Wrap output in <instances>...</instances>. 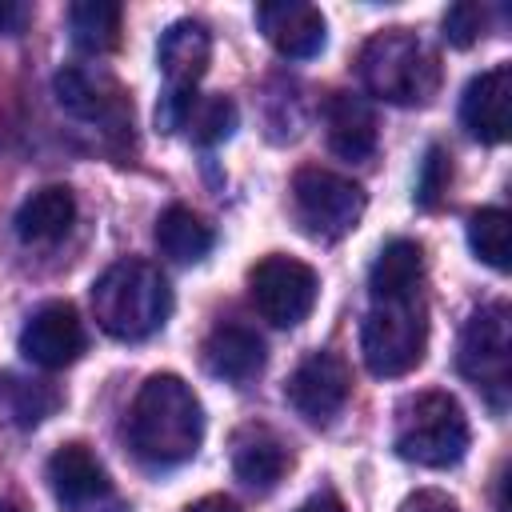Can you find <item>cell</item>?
I'll return each instance as SVG.
<instances>
[{
  "label": "cell",
  "mask_w": 512,
  "mask_h": 512,
  "mask_svg": "<svg viewBox=\"0 0 512 512\" xmlns=\"http://www.w3.org/2000/svg\"><path fill=\"white\" fill-rule=\"evenodd\" d=\"M200 440H204V408L196 392L172 372L148 376L128 408L132 456L152 472H168L192 460Z\"/></svg>",
  "instance_id": "obj_1"
},
{
  "label": "cell",
  "mask_w": 512,
  "mask_h": 512,
  "mask_svg": "<svg viewBox=\"0 0 512 512\" xmlns=\"http://www.w3.org/2000/svg\"><path fill=\"white\" fill-rule=\"evenodd\" d=\"M172 312V288L148 260H120L92 284V316L112 340H148Z\"/></svg>",
  "instance_id": "obj_2"
},
{
  "label": "cell",
  "mask_w": 512,
  "mask_h": 512,
  "mask_svg": "<svg viewBox=\"0 0 512 512\" xmlns=\"http://www.w3.org/2000/svg\"><path fill=\"white\" fill-rule=\"evenodd\" d=\"M360 84L396 108H420L440 88V56L408 28H388L364 40L356 56Z\"/></svg>",
  "instance_id": "obj_3"
},
{
  "label": "cell",
  "mask_w": 512,
  "mask_h": 512,
  "mask_svg": "<svg viewBox=\"0 0 512 512\" xmlns=\"http://www.w3.org/2000/svg\"><path fill=\"white\" fill-rule=\"evenodd\" d=\"M392 448L420 468H452L468 452V416L448 392H416L396 408Z\"/></svg>",
  "instance_id": "obj_4"
},
{
  "label": "cell",
  "mask_w": 512,
  "mask_h": 512,
  "mask_svg": "<svg viewBox=\"0 0 512 512\" xmlns=\"http://www.w3.org/2000/svg\"><path fill=\"white\" fill-rule=\"evenodd\" d=\"M428 348V308L420 296L400 300H372L364 324H360V356L372 376L396 380L408 376Z\"/></svg>",
  "instance_id": "obj_5"
},
{
  "label": "cell",
  "mask_w": 512,
  "mask_h": 512,
  "mask_svg": "<svg viewBox=\"0 0 512 512\" xmlns=\"http://www.w3.org/2000/svg\"><path fill=\"white\" fill-rule=\"evenodd\" d=\"M364 188L340 172H328V168H300L292 176V212H296V224L312 236V240H340L348 236L360 216H364Z\"/></svg>",
  "instance_id": "obj_6"
},
{
  "label": "cell",
  "mask_w": 512,
  "mask_h": 512,
  "mask_svg": "<svg viewBox=\"0 0 512 512\" xmlns=\"http://www.w3.org/2000/svg\"><path fill=\"white\" fill-rule=\"evenodd\" d=\"M456 364L488 396L492 408H504L508 372H512V320H508L504 300H492L468 316V324L460 332Z\"/></svg>",
  "instance_id": "obj_7"
},
{
  "label": "cell",
  "mask_w": 512,
  "mask_h": 512,
  "mask_svg": "<svg viewBox=\"0 0 512 512\" xmlns=\"http://www.w3.org/2000/svg\"><path fill=\"white\" fill-rule=\"evenodd\" d=\"M248 292H252V304L256 312L276 324V328H296L312 304H316V292H320V280L316 272L296 260V256H264L252 272H248Z\"/></svg>",
  "instance_id": "obj_8"
},
{
  "label": "cell",
  "mask_w": 512,
  "mask_h": 512,
  "mask_svg": "<svg viewBox=\"0 0 512 512\" xmlns=\"http://www.w3.org/2000/svg\"><path fill=\"white\" fill-rule=\"evenodd\" d=\"M56 100L68 116L100 124L104 132H124L132 128V100L128 92L116 84V76H108L96 64H68L56 72L52 80Z\"/></svg>",
  "instance_id": "obj_9"
},
{
  "label": "cell",
  "mask_w": 512,
  "mask_h": 512,
  "mask_svg": "<svg viewBox=\"0 0 512 512\" xmlns=\"http://www.w3.org/2000/svg\"><path fill=\"white\" fill-rule=\"evenodd\" d=\"M352 396V368L336 352H312L284 384V400L308 424H332Z\"/></svg>",
  "instance_id": "obj_10"
},
{
  "label": "cell",
  "mask_w": 512,
  "mask_h": 512,
  "mask_svg": "<svg viewBox=\"0 0 512 512\" xmlns=\"http://www.w3.org/2000/svg\"><path fill=\"white\" fill-rule=\"evenodd\" d=\"M84 344H88L84 320H80L76 308L64 304V300L40 304V308L28 316L24 332H20V352H24V360H32V364L44 368V372H56V368L76 364L80 352H84Z\"/></svg>",
  "instance_id": "obj_11"
},
{
  "label": "cell",
  "mask_w": 512,
  "mask_h": 512,
  "mask_svg": "<svg viewBox=\"0 0 512 512\" xmlns=\"http://www.w3.org/2000/svg\"><path fill=\"white\" fill-rule=\"evenodd\" d=\"M48 484L64 512H92L112 500V480L104 464L84 444H64L48 460Z\"/></svg>",
  "instance_id": "obj_12"
},
{
  "label": "cell",
  "mask_w": 512,
  "mask_h": 512,
  "mask_svg": "<svg viewBox=\"0 0 512 512\" xmlns=\"http://www.w3.org/2000/svg\"><path fill=\"white\" fill-rule=\"evenodd\" d=\"M256 28L288 60H308L328 40V24H324L320 8L300 4V0H268V4H260L256 8Z\"/></svg>",
  "instance_id": "obj_13"
},
{
  "label": "cell",
  "mask_w": 512,
  "mask_h": 512,
  "mask_svg": "<svg viewBox=\"0 0 512 512\" xmlns=\"http://www.w3.org/2000/svg\"><path fill=\"white\" fill-rule=\"evenodd\" d=\"M508 108H512V68L496 64L476 80H468L460 96V124L468 128L472 140L500 144L508 140Z\"/></svg>",
  "instance_id": "obj_14"
},
{
  "label": "cell",
  "mask_w": 512,
  "mask_h": 512,
  "mask_svg": "<svg viewBox=\"0 0 512 512\" xmlns=\"http://www.w3.org/2000/svg\"><path fill=\"white\" fill-rule=\"evenodd\" d=\"M208 60H212V36L204 24H196V20L168 24V32L160 36V48H156V64L164 72V92L196 96V84L208 72Z\"/></svg>",
  "instance_id": "obj_15"
},
{
  "label": "cell",
  "mask_w": 512,
  "mask_h": 512,
  "mask_svg": "<svg viewBox=\"0 0 512 512\" xmlns=\"http://www.w3.org/2000/svg\"><path fill=\"white\" fill-rule=\"evenodd\" d=\"M288 468H292V452L268 424L236 428V436H232V472H236L240 484H248L252 492H268L284 480Z\"/></svg>",
  "instance_id": "obj_16"
},
{
  "label": "cell",
  "mask_w": 512,
  "mask_h": 512,
  "mask_svg": "<svg viewBox=\"0 0 512 512\" xmlns=\"http://www.w3.org/2000/svg\"><path fill=\"white\" fill-rule=\"evenodd\" d=\"M200 360L208 376L224 384H248L264 368V340L244 324H216L200 344Z\"/></svg>",
  "instance_id": "obj_17"
},
{
  "label": "cell",
  "mask_w": 512,
  "mask_h": 512,
  "mask_svg": "<svg viewBox=\"0 0 512 512\" xmlns=\"http://www.w3.org/2000/svg\"><path fill=\"white\" fill-rule=\"evenodd\" d=\"M324 128H328V148L344 160H368L376 152V116H372L368 100L356 92L328 96Z\"/></svg>",
  "instance_id": "obj_18"
},
{
  "label": "cell",
  "mask_w": 512,
  "mask_h": 512,
  "mask_svg": "<svg viewBox=\"0 0 512 512\" xmlns=\"http://www.w3.org/2000/svg\"><path fill=\"white\" fill-rule=\"evenodd\" d=\"M72 220H76V196H72V188L44 184V188H36L16 208V220L12 224H16V236L24 244H56V240L68 236Z\"/></svg>",
  "instance_id": "obj_19"
},
{
  "label": "cell",
  "mask_w": 512,
  "mask_h": 512,
  "mask_svg": "<svg viewBox=\"0 0 512 512\" xmlns=\"http://www.w3.org/2000/svg\"><path fill=\"white\" fill-rule=\"evenodd\" d=\"M424 292V248L416 240H392L368 268V296L372 300H400Z\"/></svg>",
  "instance_id": "obj_20"
},
{
  "label": "cell",
  "mask_w": 512,
  "mask_h": 512,
  "mask_svg": "<svg viewBox=\"0 0 512 512\" xmlns=\"http://www.w3.org/2000/svg\"><path fill=\"white\" fill-rule=\"evenodd\" d=\"M212 244H216L212 228H208L192 208L172 204V208L160 212V220H156V248H160L168 260H176V264H196V260H204V256L212 252Z\"/></svg>",
  "instance_id": "obj_21"
},
{
  "label": "cell",
  "mask_w": 512,
  "mask_h": 512,
  "mask_svg": "<svg viewBox=\"0 0 512 512\" xmlns=\"http://www.w3.org/2000/svg\"><path fill=\"white\" fill-rule=\"evenodd\" d=\"M120 24H124V8L116 0H76L68 8L72 44L88 56L112 52L120 44Z\"/></svg>",
  "instance_id": "obj_22"
},
{
  "label": "cell",
  "mask_w": 512,
  "mask_h": 512,
  "mask_svg": "<svg viewBox=\"0 0 512 512\" xmlns=\"http://www.w3.org/2000/svg\"><path fill=\"white\" fill-rule=\"evenodd\" d=\"M0 400H4V412H8V420H12V424L32 428V424H40L44 416H52V412H56L60 392H56L48 380L4 376V380H0Z\"/></svg>",
  "instance_id": "obj_23"
},
{
  "label": "cell",
  "mask_w": 512,
  "mask_h": 512,
  "mask_svg": "<svg viewBox=\"0 0 512 512\" xmlns=\"http://www.w3.org/2000/svg\"><path fill=\"white\" fill-rule=\"evenodd\" d=\"M508 240H512V228H508V212L504 208H480L472 212L468 220V248L496 272H508Z\"/></svg>",
  "instance_id": "obj_24"
},
{
  "label": "cell",
  "mask_w": 512,
  "mask_h": 512,
  "mask_svg": "<svg viewBox=\"0 0 512 512\" xmlns=\"http://www.w3.org/2000/svg\"><path fill=\"white\" fill-rule=\"evenodd\" d=\"M236 120H240V116H236V104H232L228 96H196V100L188 104L180 128H188V136H192L196 144L212 148V144H220V140H228V136L236 132Z\"/></svg>",
  "instance_id": "obj_25"
},
{
  "label": "cell",
  "mask_w": 512,
  "mask_h": 512,
  "mask_svg": "<svg viewBox=\"0 0 512 512\" xmlns=\"http://www.w3.org/2000/svg\"><path fill=\"white\" fill-rule=\"evenodd\" d=\"M488 28V8L476 0H460L444 12V40L452 48H472Z\"/></svg>",
  "instance_id": "obj_26"
},
{
  "label": "cell",
  "mask_w": 512,
  "mask_h": 512,
  "mask_svg": "<svg viewBox=\"0 0 512 512\" xmlns=\"http://www.w3.org/2000/svg\"><path fill=\"white\" fill-rule=\"evenodd\" d=\"M448 184H452V160H448V152L444 148H428V156H424V164H420V180H416V204L420 208H436L440 200H444V192H448Z\"/></svg>",
  "instance_id": "obj_27"
},
{
  "label": "cell",
  "mask_w": 512,
  "mask_h": 512,
  "mask_svg": "<svg viewBox=\"0 0 512 512\" xmlns=\"http://www.w3.org/2000/svg\"><path fill=\"white\" fill-rule=\"evenodd\" d=\"M400 512H456V500L440 488H420L400 504Z\"/></svg>",
  "instance_id": "obj_28"
},
{
  "label": "cell",
  "mask_w": 512,
  "mask_h": 512,
  "mask_svg": "<svg viewBox=\"0 0 512 512\" xmlns=\"http://www.w3.org/2000/svg\"><path fill=\"white\" fill-rule=\"evenodd\" d=\"M24 24H28V4L0 0V36H16V32H24Z\"/></svg>",
  "instance_id": "obj_29"
},
{
  "label": "cell",
  "mask_w": 512,
  "mask_h": 512,
  "mask_svg": "<svg viewBox=\"0 0 512 512\" xmlns=\"http://www.w3.org/2000/svg\"><path fill=\"white\" fill-rule=\"evenodd\" d=\"M296 512H348L344 504H340V496H332V492H320V496H312V500H304Z\"/></svg>",
  "instance_id": "obj_30"
},
{
  "label": "cell",
  "mask_w": 512,
  "mask_h": 512,
  "mask_svg": "<svg viewBox=\"0 0 512 512\" xmlns=\"http://www.w3.org/2000/svg\"><path fill=\"white\" fill-rule=\"evenodd\" d=\"M184 512H240V508H236V500H228V496H204V500L188 504Z\"/></svg>",
  "instance_id": "obj_31"
},
{
  "label": "cell",
  "mask_w": 512,
  "mask_h": 512,
  "mask_svg": "<svg viewBox=\"0 0 512 512\" xmlns=\"http://www.w3.org/2000/svg\"><path fill=\"white\" fill-rule=\"evenodd\" d=\"M0 512H24L16 500H8V496H0Z\"/></svg>",
  "instance_id": "obj_32"
}]
</instances>
